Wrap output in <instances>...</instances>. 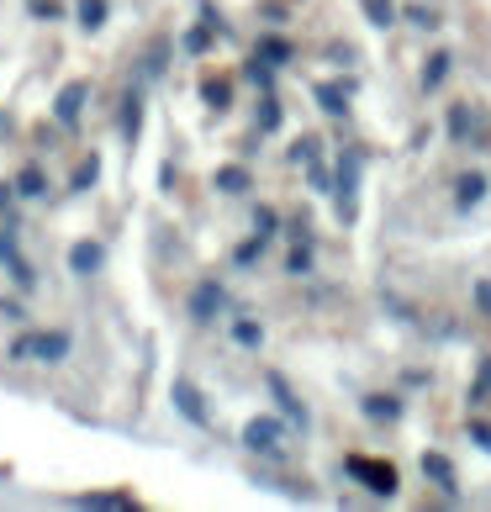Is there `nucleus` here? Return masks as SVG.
Listing matches in <instances>:
<instances>
[{
    "label": "nucleus",
    "instance_id": "1",
    "mask_svg": "<svg viewBox=\"0 0 491 512\" xmlns=\"http://www.w3.org/2000/svg\"><path fill=\"white\" fill-rule=\"evenodd\" d=\"M16 359H43V365H59V359L69 354V333H27L16 338Z\"/></svg>",
    "mask_w": 491,
    "mask_h": 512
},
{
    "label": "nucleus",
    "instance_id": "2",
    "mask_svg": "<svg viewBox=\"0 0 491 512\" xmlns=\"http://www.w3.org/2000/svg\"><path fill=\"white\" fill-rule=\"evenodd\" d=\"M349 476H354V481H365L375 497H391V491H396V470H391L386 460H365V454H349Z\"/></svg>",
    "mask_w": 491,
    "mask_h": 512
},
{
    "label": "nucleus",
    "instance_id": "3",
    "mask_svg": "<svg viewBox=\"0 0 491 512\" xmlns=\"http://www.w3.org/2000/svg\"><path fill=\"white\" fill-rule=\"evenodd\" d=\"M243 449H254V454H280V449H286V428H280L275 417H254V423L243 428Z\"/></svg>",
    "mask_w": 491,
    "mask_h": 512
},
{
    "label": "nucleus",
    "instance_id": "4",
    "mask_svg": "<svg viewBox=\"0 0 491 512\" xmlns=\"http://www.w3.org/2000/svg\"><path fill=\"white\" fill-rule=\"evenodd\" d=\"M85 101H90V85L85 80H69L59 90V101H53V117H59L64 127H74V122H80V111H85Z\"/></svg>",
    "mask_w": 491,
    "mask_h": 512
},
{
    "label": "nucleus",
    "instance_id": "5",
    "mask_svg": "<svg viewBox=\"0 0 491 512\" xmlns=\"http://www.w3.org/2000/svg\"><path fill=\"white\" fill-rule=\"evenodd\" d=\"M354 185H360V154H344V164H338V217H354Z\"/></svg>",
    "mask_w": 491,
    "mask_h": 512
},
{
    "label": "nucleus",
    "instance_id": "6",
    "mask_svg": "<svg viewBox=\"0 0 491 512\" xmlns=\"http://www.w3.org/2000/svg\"><path fill=\"white\" fill-rule=\"evenodd\" d=\"M222 307H228L222 286H212V280H206V286H196V296H191V317H196V322H212Z\"/></svg>",
    "mask_w": 491,
    "mask_h": 512
},
{
    "label": "nucleus",
    "instance_id": "7",
    "mask_svg": "<svg viewBox=\"0 0 491 512\" xmlns=\"http://www.w3.org/2000/svg\"><path fill=\"white\" fill-rule=\"evenodd\" d=\"M175 407L191 417L196 428H206V402H201V391H196L191 381H175Z\"/></svg>",
    "mask_w": 491,
    "mask_h": 512
},
{
    "label": "nucleus",
    "instance_id": "8",
    "mask_svg": "<svg viewBox=\"0 0 491 512\" xmlns=\"http://www.w3.org/2000/svg\"><path fill=\"white\" fill-rule=\"evenodd\" d=\"M69 270H74V275L101 270V249H96V243H74V249H69Z\"/></svg>",
    "mask_w": 491,
    "mask_h": 512
},
{
    "label": "nucleus",
    "instance_id": "9",
    "mask_svg": "<svg viewBox=\"0 0 491 512\" xmlns=\"http://www.w3.org/2000/svg\"><path fill=\"white\" fill-rule=\"evenodd\" d=\"M423 476H428V481H439L444 491H455V465H449L444 454H423Z\"/></svg>",
    "mask_w": 491,
    "mask_h": 512
},
{
    "label": "nucleus",
    "instance_id": "10",
    "mask_svg": "<svg viewBox=\"0 0 491 512\" xmlns=\"http://www.w3.org/2000/svg\"><path fill=\"white\" fill-rule=\"evenodd\" d=\"M270 391H275V402L286 407V417H291V423H301V428H307V407H301L296 396L286 391V381H280V375H270Z\"/></svg>",
    "mask_w": 491,
    "mask_h": 512
},
{
    "label": "nucleus",
    "instance_id": "11",
    "mask_svg": "<svg viewBox=\"0 0 491 512\" xmlns=\"http://www.w3.org/2000/svg\"><path fill=\"white\" fill-rule=\"evenodd\" d=\"M365 417H375V423H396V417H402V402H396V396H365Z\"/></svg>",
    "mask_w": 491,
    "mask_h": 512
},
{
    "label": "nucleus",
    "instance_id": "12",
    "mask_svg": "<svg viewBox=\"0 0 491 512\" xmlns=\"http://www.w3.org/2000/svg\"><path fill=\"white\" fill-rule=\"evenodd\" d=\"M486 196V175H460V185H455V201L465 206V212H470V206H476Z\"/></svg>",
    "mask_w": 491,
    "mask_h": 512
},
{
    "label": "nucleus",
    "instance_id": "13",
    "mask_svg": "<svg viewBox=\"0 0 491 512\" xmlns=\"http://www.w3.org/2000/svg\"><path fill=\"white\" fill-rule=\"evenodd\" d=\"M317 106H323L328 117H344V111H349V96H344L338 85H317Z\"/></svg>",
    "mask_w": 491,
    "mask_h": 512
},
{
    "label": "nucleus",
    "instance_id": "14",
    "mask_svg": "<svg viewBox=\"0 0 491 512\" xmlns=\"http://www.w3.org/2000/svg\"><path fill=\"white\" fill-rule=\"evenodd\" d=\"M217 191H228V196H238V191H249V169H238V164H228V169H217Z\"/></svg>",
    "mask_w": 491,
    "mask_h": 512
},
{
    "label": "nucleus",
    "instance_id": "15",
    "mask_svg": "<svg viewBox=\"0 0 491 512\" xmlns=\"http://www.w3.org/2000/svg\"><path fill=\"white\" fill-rule=\"evenodd\" d=\"M291 59V43H280V37H264L259 43V64H270V69H280Z\"/></svg>",
    "mask_w": 491,
    "mask_h": 512
},
{
    "label": "nucleus",
    "instance_id": "16",
    "mask_svg": "<svg viewBox=\"0 0 491 512\" xmlns=\"http://www.w3.org/2000/svg\"><path fill=\"white\" fill-rule=\"evenodd\" d=\"M449 64H455L449 53H433L428 69H423V90H439V85H444V74H449Z\"/></svg>",
    "mask_w": 491,
    "mask_h": 512
},
{
    "label": "nucleus",
    "instance_id": "17",
    "mask_svg": "<svg viewBox=\"0 0 491 512\" xmlns=\"http://www.w3.org/2000/svg\"><path fill=\"white\" fill-rule=\"evenodd\" d=\"M16 191H22V196H43V191H48V180H43V169H37V164H27V169H22V175H16Z\"/></svg>",
    "mask_w": 491,
    "mask_h": 512
},
{
    "label": "nucleus",
    "instance_id": "18",
    "mask_svg": "<svg viewBox=\"0 0 491 512\" xmlns=\"http://www.w3.org/2000/svg\"><path fill=\"white\" fill-rule=\"evenodd\" d=\"M138 127H143V101L127 96L122 101V132H127V138H138Z\"/></svg>",
    "mask_w": 491,
    "mask_h": 512
},
{
    "label": "nucleus",
    "instance_id": "19",
    "mask_svg": "<svg viewBox=\"0 0 491 512\" xmlns=\"http://www.w3.org/2000/svg\"><path fill=\"white\" fill-rule=\"evenodd\" d=\"M233 338H238L243 349H259V344H264V328H259V322H249V317H243V322H233Z\"/></svg>",
    "mask_w": 491,
    "mask_h": 512
},
{
    "label": "nucleus",
    "instance_id": "20",
    "mask_svg": "<svg viewBox=\"0 0 491 512\" xmlns=\"http://www.w3.org/2000/svg\"><path fill=\"white\" fill-rule=\"evenodd\" d=\"M101 22H106V0H80V27L96 32Z\"/></svg>",
    "mask_w": 491,
    "mask_h": 512
},
{
    "label": "nucleus",
    "instance_id": "21",
    "mask_svg": "<svg viewBox=\"0 0 491 512\" xmlns=\"http://www.w3.org/2000/svg\"><path fill=\"white\" fill-rule=\"evenodd\" d=\"M470 106H449V138H470Z\"/></svg>",
    "mask_w": 491,
    "mask_h": 512
},
{
    "label": "nucleus",
    "instance_id": "22",
    "mask_svg": "<svg viewBox=\"0 0 491 512\" xmlns=\"http://www.w3.org/2000/svg\"><path fill=\"white\" fill-rule=\"evenodd\" d=\"M360 6L370 11V22H375V27H391V22H396V11H391V0H360Z\"/></svg>",
    "mask_w": 491,
    "mask_h": 512
},
{
    "label": "nucleus",
    "instance_id": "23",
    "mask_svg": "<svg viewBox=\"0 0 491 512\" xmlns=\"http://www.w3.org/2000/svg\"><path fill=\"white\" fill-rule=\"evenodd\" d=\"M470 396H476V402H486V396H491V359H481V370H476V386H470Z\"/></svg>",
    "mask_w": 491,
    "mask_h": 512
},
{
    "label": "nucleus",
    "instance_id": "24",
    "mask_svg": "<svg viewBox=\"0 0 491 512\" xmlns=\"http://www.w3.org/2000/svg\"><path fill=\"white\" fill-rule=\"evenodd\" d=\"M96 175H101V164H96V159H85V164H80V175H74V191H85V185L96 180Z\"/></svg>",
    "mask_w": 491,
    "mask_h": 512
},
{
    "label": "nucleus",
    "instance_id": "25",
    "mask_svg": "<svg viewBox=\"0 0 491 512\" xmlns=\"http://www.w3.org/2000/svg\"><path fill=\"white\" fill-rule=\"evenodd\" d=\"M259 127H264V132L280 127V106H275V101H264V106H259Z\"/></svg>",
    "mask_w": 491,
    "mask_h": 512
},
{
    "label": "nucleus",
    "instance_id": "26",
    "mask_svg": "<svg viewBox=\"0 0 491 512\" xmlns=\"http://www.w3.org/2000/svg\"><path fill=\"white\" fill-rule=\"evenodd\" d=\"M206 101H212V106L222 111V106H228V85H222V80H212V85H206Z\"/></svg>",
    "mask_w": 491,
    "mask_h": 512
},
{
    "label": "nucleus",
    "instance_id": "27",
    "mask_svg": "<svg viewBox=\"0 0 491 512\" xmlns=\"http://www.w3.org/2000/svg\"><path fill=\"white\" fill-rule=\"evenodd\" d=\"M407 22H418V27H439V16L423 11V6H412V11H407Z\"/></svg>",
    "mask_w": 491,
    "mask_h": 512
},
{
    "label": "nucleus",
    "instance_id": "28",
    "mask_svg": "<svg viewBox=\"0 0 491 512\" xmlns=\"http://www.w3.org/2000/svg\"><path fill=\"white\" fill-rule=\"evenodd\" d=\"M85 507H132V497H85Z\"/></svg>",
    "mask_w": 491,
    "mask_h": 512
},
{
    "label": "nucleus",
    "instance_id": "29",
    "mask_svg": "<svg viewBox=\"0 0 491 512\" xmlns=\"http://www.w3.org/2000/svg\"><path fill=\"white\" fill-rule=\"evenodd\" d=\"M476 307L491 317V280H481V286H476Z\"/></svg>",
    "mask_w": 491,
    "mask_h": 512
},
{
    "label": "nucleus",
    "instance_id": "30",
    "mask_svg": "<svg viewBox=\"0 0 491 512\" xmlns=\"http://www.w3.org/2000/svg\"><path fill=\"white\" fill-rule=\"evenodd\" d=\"M470 439H476L481 449H491V428L486 423H470Z\"/></svg>",
    "mask_w": 491,
    "mask_h": 512
},
{
    "label": "nucleus",
    "instance_id": "31",
    "mask_svg": "<svg viewBox=\"0 0 491 512\" xmlns=\"http://www.w3.org/2000/svg\"><path fill=\"white\" fill-rule=\"evenodd\" d=\"M307 264H312V254H307V249H296V254H291V275H301Z\"/></svg>",
    "mask_w": 491,
    "mask_h": 512
}]
</instances>
